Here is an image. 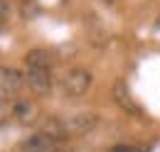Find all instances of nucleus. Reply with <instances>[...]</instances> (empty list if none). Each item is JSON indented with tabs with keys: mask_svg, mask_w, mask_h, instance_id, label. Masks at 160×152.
Segmentation results:
<instances>
[{
	"mask_svg": "<svg viewBox=\"0 0 160 152\" xmlns=\"http://www.w3.org/2000/svg\"><path fill=\"white\" fill-rule=\"evenodd\" d=\"M91 81H94V76H91L89 69L74 66V69L64 71V76H62V81H59V88H62V93L69 96V98H81L91 88Z\"/></svg>",
	"mask_w": 160,
	"mask_h": 152,
	"instance_id": "obj_1",
	"label": "nucleus"
},
{
	"mask_svg": "<svg viewBox=\"0 0 160 152\" xmlns=\"http://www.w3.org/2000/svg\"><path fill=\"white\" fill-rule=\"evenodd\" d=\"M25 83L35 96H47L52 91V69L44 66H25Z\"/></svg>",
	"mask_w": 160,
	"mask_h": 152,
	"instance_id": "obj_2",
	"label": "nucleus"
},
{
	"mask_svg": "<svg viewBox=\"0 0 160 152\" xmlns=\"http://www.w3.org/2000/svg\"><path fill=\"white\" fill-rule=\"evenodd\" d=\"M96 123H99L96 113L84 111V113L69 115V118L64 120V128H67V135H69V137H81V135H89V133H91V130L96 128Z\"/></svg>",
	"mask_w": 160,
	"mask_h": 152,
	"instance_id": "obj_3",
	"label": "nucleus"
},
{
	"mask_svg": "<svg viewBox=\"0 0 160 152\" xmlns=\"http://www.w3.org/2000/svg\"><path fill=\"white\" fill-rule=\"evenodd\" d=\"M12 118L22 128L37 125L40 123V106L30 98H18V101H12Z\"/></svg>",
	"mask_w": 160,
	"mask_h": 152,
	"instance_id": "obj_4",
	"label": "nucleus"
},
{
	"mask_svg": "<svg viewBox=\"0 0 160 152\" xmlns=\"http://www.w3.org/2000/svg\"><path fill=\"white\" fill-rule=\"evenodd\" d=\"M59 145L62 142H57V140H52L49 135H44V133L37 130V133L27 135L20 142V152H59Z\"/></svg>",
	"mask_w": 160,
	"mask_h": 152,
	"instance_id": "obj_5",
	"label": "nucleus"
},
{
	"mask_svg": "<svg viewBox=\"0 0 160 152\" xmlns=\"http://www.w3.org/2000/svg\"><path fill=\"white\" fill-rule=\"evenodd\" d=\"M113 101L118 103L121 108L126 111V113H133V115H138L140 113V106H138V101L131 96V88H128V83L123 81V78H118L116 83H113Z\"/></svg>",
	"mask_w": 160,
	"mask_h": 152,
	"instance_id": "obj_6",
	"label": "nucleus"
},
{
	"mask_svg": "<svg viewBox=\"0 0 160 152\" xmlns=\"http://www.w3.org/2000/svg\"><path fill=\"white\" fill-rule=\"evenodd\" d=\"M0 86L5 91L15 93V91H20L25 86V74L18 71V69H12V66H0Z\"/></svg>",
	"mask_w": 160,
	"mask_h": 152,
	"instance_id": "obj_7",
	"label": "nucleus"
},
{
	"mask_svg": "<svg viewBox=\"0 0 160 152\" xmlns=\"http://www.w3.org/2000/svg\"><path fill=\"white\" fill-rule=\"evenodd\" d=\"M40 133L49 135L52 140H57V142H64L69 135H67V128H64V120L59 118H54V115H49V118H44L40 123Z\"/></svg>",
	"mask_w": 160,
	"mask_h": 152,
	"instance_id": "obj_8",
	"label": "nucleus"
},
{
	"mask_svg": "<svg viewBox=\"0 0 160 152\" xmlns=\"http://www.w3.org/2000/svg\"><path fill=\"white\" fill-rule=\"evenodd\" d=\"M54 57L49 49H30L25 54V66H44V69H52Z\"/></svg>",
	"mask_w": 160,
	"mask_h": 152,
	"instance_id": "obj_9",
	"label": "nucleus"
},
{
	"mask_svg": "<svg viewBox=\"0 0 160 152\" xmlns=\"http://www.w3.org/2000/svg\"><path fill=\"white\" fill-rule=\"evenodd\" d=\"M10 118H12V103L5 101V98H0V128H5Z\"/></svg>",
	"mask_w": 160,
	"mask_h": 152,
	"instance_id": "obj_10",
	"label": "nucleus"
},
{
	"mask_svg": "<svg viewBox=\"0 0 160 152\" xmlns=\"http://www.w3.org/2000/svg\"><path fill=\"white\" fill-rule=\"evenodd\" d=\"M108 152H148V147H136V145H113Z\"/></svg>",
	"mask_w": 160,
	"mask_h": 152,
	"instance_id": "obj_11",
	"label": "nucleus"
},
{
	"mask_svg": "<svg viewBox=\"0 0 160 152\" xmlns=\"http://www.w3.org/2000/svg\"><path fill=\"white\" fill-rule=\"evenodd\" d=\"M8 17H10V5H8L5 0H0V20L5 22Z\"/></svg>",
	"mask_w": 160,
	"mask_h": 152,
	"instance_id": "obj_12",
	"label": "nucleus"
},
{
	"mask_svg": "<svg viewBox=\"0 0 160 152\" xmlns=\"http://www.w3.org/2000/svg\"><path fill=\"white\" fill-rule=\"evenodd\" d=\"M2 25H5V22H2V20H0V32H2Z\"/></svg>",
	"mask_w": 160,
	"mask_h": 152,
	"instance_id": "obj_13",
	"label": "nucleus"
}]
</instances>
